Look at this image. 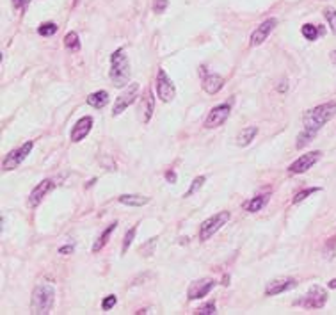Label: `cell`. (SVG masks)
I'll return each mask as SVG.
<instances>
[{
    "label": "cell",
    "mask_w": 336,
    "mask_h": 315,
    "mask_svg": "<svg viewBox=\"0 0 336 315\" xmlns=\"http://www.w3.org/2000/svg\"><path fill=\"white\" fill-rule=\"evenodd\" d=\"M336 116V102H327L322 103L315 109H309L302 116V123H304V130L299 134L296 146L299 150L308 146L309 142L315 139V136L319 134V130L326 125L329 119H333Z\"/></svg>",
    "instance_id": "1"
},
{
    "label": "cell",
    "mask_w": 336,
    "mask_h": 315,
    "mask_svg": "<svg viewBox=\"0 0 336 315\" xmlns=\"http://www.w3.org/2000/svg\"><path fill=\"white\" fill-rule=\"evenodd\" d=\"M110 80L116 88H123L130 80V62L123 48H118L110 55Z\"/></svg>",
    "instance_id": "2"
},
{
    "label": "cell",
    "mask_w": 336,
    "mask_h": 315,
    "mask_svg": "<svg viewBox=\"0 0 336 315\" xmlns=\"http://www.w3.org/2000/svg\"><path fill=\"white\" fill-rule=\"evenodd\" d=\"M54 301H55V290L52 285L41 283L34 288V294H32V308H34V313H50Z\"/></svg>",
    "instance_id": "3"
},
{
    "label": "cell",
    "mask_w": 336,
    "mask_h": 315,
    "mask_svg": "<svg viewBox=\"0 0 336 315\" xmlns=\"http://www.w3.org/2000/svg\"><path fill=\"white\" fill-rule=\"evenodd\" d=\"M230 221V212L222 210V212H217L215 216L208 217L207 221L201 223V228H199V241H208L215 232H219L224 224Z\"/></svg>",
    "instance_id": "4"
},
{
    "label": "cell",
    "mask_w": 336,
    "mask_h": 315,
    "mask_svg": "<svg viewBox=\"0 0 336 315\" xmlns=\"http://www.w3.org/2000/svg\"><path fill=\"white\" fill-rule=\"evenodd\" d=\"M32 148H34V141H27V142H24V144H21L20 148L11 150V152L6 155V159H4L2 170H4V171L16 170V167L20 166V164L24 162V160L27 159L29 155H31Z\"/></svg>",
    "instance_id": "5"
},
{
    "label": "cell",
    "mask_w": 336,
    "mask_h": 315,
    "mask_svg": "<svg viewBox=\"0 0 336 315\" xmlns=\"http://www.w3.org/2000/svg\"><path fill=\"white\" fill-rule=\"evenodd\" d=\"M326 301H327V292L322 287L315 285V287H311L306 292V296H302L299 301H296V305L302 306V308L315 310V308H322L326 305Z\"/></svg>",
    "instance_id": "6"
},
{
    "label": "cell",
    "mask_w": 336,
    "mask_h": 315,
    "mask_svg": "<svg viewBox=\"0 0 336 315\" xmlns=\"http://www.w3.org/2000/svg\"><path fill=\"white\" fill-rule=\"evenodd\" d=\"M156 95L164 103L171 102L176 96V88L164 70H159V73H156Z\"/></svg>",
    "instance_id": "7"
},
{
    "label": "cell",
    "mask_w": 336,
    "mask_h": 315,
    "mask_svg": "<svg viewBox=\"0 0 336 315\" xmlns=\"http://www.w3.org/2000/svg\"><path fill=\"white\" fill-rule=\"evenodd\" d=\"M230 112H231L230 103H221L217 107H214L208 112L207 119H205V129H217V127H221L230 118Z\"/></svg>",
    "instance_id": "8"
},
{
    "label": "cell",
    "mask_w": 336,
    "mask_h": 315,
    "mask_svg": "<svg viewBox=\"0 0 336 315\" xmlns=\"http://www.w3.org/2000/svg\"><path fill=\"white\" fill-rule=\"evenodd\" d=\"M320 157H322V152H309V153H306V155H301L296 160V162H294L292 166L288 167V171L292 175L306 173V171L311 170V167L315 166L317 162H319Z\"/></svg>",
    "instance_id": "9"
},
{
    "label": "cell",
    "mask_w": 336,
    "mask_h": 315,
    "mask_svg": "<svg viewBox=\"0 0 336 315\" xmlns=\"http://www.w3.org/2000/svg\"><path fill=\"white\" fill-rule=\"evenodd\" d=\"M137 93H139V84H132L125 93L116 98V103H114V109H112V116H119L126 107H130L137 98Z\"/></svg>",
    "instance_id": "10"
},
{
    "label": "cell",
    "mask_w": 336,
    "mask_h": 315,
    "mask_svg": "<svg viewBox=\"0 0 336 315\" xmlns=\"http://www.w3.org/2000/svg\"><path fill=\"white\" fill-rule=\"evenodd\" d=\"M215 287V281L212 278H203V280H196L190 283L189 290H187V296L189 299H201L205 296H208L212 292V288Z\"/></svg>",
    "instance_id": "11"
},
{
    "label": "cell",
    "mask_w": 336,
    "mask_h": 315,
    "mask_svg": "<svg viewBox=\"0 0 336 315\" xmlns=\"http://www.w3.org/2000/svg\"><path fill=\"white\" fill-rule=\"evenodd\" d=\"M55 187V182L54 180H43V182H39L37 185L32 189V193H31V196H29V207H32V208H36L37 205L43 201V198L47 196L48 193H50L52 189Z\"/></svg>",
    "instance_id": "12"
},
{
    "label": "cell",
    "mask_w": 336,
    "mask_h": 315,
    "mask_svg": "<svg viewBox=\"0 0 336 315\" xmlns=\"http://www.w3.org/2000/svg\"><path fill=\"white\" fill-rule=\"evenodd\" d=\"M276 24H278L276 18H268V20H265L263 24H260L258 29H255V32L251 34V41H249L251 47H258V45L263 43V41L268 37V34L274 31Z\"/></svg>",
    "instance_id": "13"
},
{
    "label": "cell",
    "mask_w": 336,
    "mask_h": 315,
    "mask_svg": "<svg viewBox=\"0 0 336 315\" xmlns=\"http://www.w3.org/2000/svg\"><path fill=\"white\" fill-rule=\"evenodd\" d=\"M93 129V118L91 116H84L80 118L77 123H75L73 130H72V141L73 142H80L84 137H87V134L91 132Z\"/></svg>",
    "instance_id": "14"
},
{
    "label": "cell",
    "mask_w": 336,
    "mask_h": 315,
    "mask_svg": "<svg viewBox=\"0 0 336 315\" xmlns=\"http://www.w3.org/2000/svg\"><path fill=\"white\" fill-rule=\"evenodd\" d=\"M296 285H297V281L294 278H278V280L271 281V283L267 285L265 294L267 296H278V294H281V292H286V290H290V288H294Z\"/></svg>",
    "instance_id": "15"
},
{
    "label": "cell",
    "mask_w": 336,
    "mask_h": 315,
    "mask_svg": "<svg viewBox=\"0 0 336 315\" xmlns=\"http://www.w3.org/2000/svg\"><path fill=\"white\" fill-rule=\"evenodd\" d=\"M222 88H224V78L221 77V75H215V73L205 75L203 89L208 93V95H215V93H219Z\"/></svg>",
    "instance_id": "16"
},
{
    "label": "cell",
    "mask_w": 336,
    "mask_h": 315,
    "mask_svg": "<svg viewBox=\"0 0 336 315\" xmlns=\"http://www.w3.org/2000/svg\"><path fill=\"white\" fill-rule=\"evenodd\" d=\"M118 201L123 205H128V207H144V205L149 203V198L139 196V194H121Z\"/></svg>",
    "instance_id": "17"
},
{
    "label": "cell",
    "mask_w": 336,
    "mask_h": 315,
    "mask_svg": "<svg viewBox=\"0 0 336 315\" xmlns=\"http://www.w3.org/2000/svg\"><path fill=\"white\" fill-rule=\"evenodd\" d=\"M87 103L95 109H102L109 103V93L107 91H96V93H91L87 96Z\"/></svg>",
    "instance_id": "18"
},
{
    "label": "cell",
    "mask_w": 336,
    "mask_h": 315,
    "mask_svg": "<svg viewBox=\"0 0 336 315\" xmlns=\"http://www.w3.org/2000/svg\"><path fill=\"white\" fill-rule=\"evenodd\" d=\"M256 134H258V127H245V129L240 130V134H238L237 144L238 146H248L249 142L256 137Z\"/></svg>",
    "instance_id": "19"
},
{
    "label": "cell",
    "mask_w": 336,
    "mask_h": 315,
    "mask_svg": "<svg viewBox=\"0 0 336 315\" xmlns=\"http://www.w3.org/2000/svg\"><path fill=\"white\" fill-rule=\"evenodd\" d=\"M267 201H268L267 194H260V196L251 198V200H249L248 203L244 205V207H245L248 212H258V210H261V208L265 207V203H267Z\"/></svg>",
    "instance_id": "20"
},
{
    "label": "cell",
    "mask_w": 336,
    "mask_h": 315,
    "mask_svg": "<svg viewBox=\"0 0 336 315\" xmlns=\"http://www.w3.org/2000/svg\"><path fill=\"white\" fill-rule=\"evenodd\" d=\"M116 226H118V223H112V224H109V228H107L105 232H103L102 235L98 237V241L95 242V246H93V253H98L102 247H105V244L109 242V237L112 235V232L116 230Z\"/></svg>",
    "instance_id": "21"
},
{
    "label": "cell",
    "mask_w": 336,
    "mask_h": 315,
    "mask_svg": "<svg viewBox=\"0 0 336 315\" xmlns=\"http://www.w3.org/2000/svg\"><path fill=\"white\" fill-rule=\"evenodd\" d=\"M301 32H302V36L306 37L308 41H315L317 37H319L320 34H322L324 31H320L317 25H311V24H306V25H302V29H301Z\"/></svg>",
    "instance_id": "22"
},
{
    "label": "cell",
    "mask_w": 336,
    "mask_h": 315,
    "mask_svg": "<svg viewBox=\"0 0 336 315\" xmlns=\"http://www.w3.org/2000/svg\"><path fill=\"white\" fill-rule=\"evenodd\" d=\"M64 47L68 48L70 52H78V50H80V39H78L77 32H68V34H66Z\"/></svg>",
    "instance_id": "23"
},
{
    "label": "cell",
    "mask_w": 336,
    "mask_h": 315,
    "mask_svg": "<svg viewBox=\"0 0 336 315\" xmlns=\"http://www.w3.org/2000/svg\"><path fill=\"white\" fill-rule=\"evenodd\" d=\"M37 32H39L41 36H44V37L54 36L55 32H57V25H55L54 22H47V24H41V25H39Z\"/></svg>",
    "instance_id": "24"
},
{
    "label": "cell",
    "mask_w": 336,
    "mask_h": 315,
    "mask_svg": "<svg viewBox=\"0 0 336 315\" xmlns=\"http://www.w3.org/2000/svg\"><path fill=\"white\" fill-rule=\"evenodd\" d=\"M319 187H309V189H304V191H301V193H297L296 196H294V200H292V203L294 205H297V203H301V201H304L306 198L308 196H311V194H315V193H319Z\"/></svg>",
    "instance_id": "25"
},
{
    "label": "cell",
    "mask_w": 336,
    "mask_h": 315,
    "mask_svg": "<svg viewBox=\"0 0 336 315\" xmlns=\"http://www.w3.org/2000/svg\"><path fill=\"white\" fill-rule=\"evenodd\" d=\"M324 16H326L327 24H329L331 31L336 34V9L333 7H327V9H324Z\"/></svg>",
    "instance_id": "26"
},
{
    "label": "cell",
    "mask_w": 336,
    "mask_h": 315,
    "mask_svg": "<svg viewBox=\"0 0 336 315\" xmlns=\"http://www.w3.org/2000/svg\"><path fill=\"white\" fill-rule=\"evenodd\" d=\"M205 182H207V178H205V176H197V178H194V180H192V183H190V189L185 193V198L192 196V194L196 193L197 189H201V187H203V183H205Z\"/></svg>",
    "instance_id": "27"
},
{
    "label": "cell",
    "mask_w": 336,
    "mask_h": 315,
    "mask_svg": "<svg viewBox=\"0 0 336 315\" xmlns=\"http://www.w3.org/2000/svg\"><path fill=\"white\" fill-rule=\"evenodd\" d=\"M136 232H137V228H132V230L126 232L125 239H123V253H126V251H128V247H130V244H132L133 237H136Z\"/></svg>",
    "instance_id": "28"
},
{
    "label": "cell",
    "mask_w": 336,
    "mask_h": 315,
    "mask_svg": "<svg viewBox=\"0 0 336 315\" xmlns=\"http://www.w3.org/2000/svg\"><path fill=\"white\" fill-rule=\"evenodd\" d=\"M116 303H118V298H116L114 294H110V296H107L105 299H103V303H102V308L105 310V312H109V310H112L116 306Z\"/></svg>",
    "instance_id": "29"
},
{
    "label": "cell",
    "mask_w": 336,
    "mask_h": 315,
    "mask_svg": "<svg viewBox=\"0 0 336 315\" xmlns=\"http://www.w3.org/2000/svg\"><path fill=\"white\" fill-rule=\"evenodd\" d=\"M153 107H155V98H153L151 93H148V107H146V114H144V123L149 121V118H151L153 114Z\"/></svg>",
    "instance_id": "30"
},
{
    "label": "cell",
    "mask_w": 336,
    "mask_h": 315,
    "mask_svg": "<svg viewBox=\"0 0 336 315\" xmlns=\"http://www.w3.org/2000/svg\"><path fill=\"white\" fill-rule=\"evenodd\" d=\"M215 312H217V308H215V303L214 301H210L208 305L201 306V308L197 310V313H201V315H212V313H215Z\"/></svg>",
    "instance_id": "31"
},
{
    "label": "cell",
    "mask_w": 336,
    "mask_h": 315,
    "mask_svg": "<svg viewBox=\"0 0 336 315\" xmlns=\"http://www.w3.org/2000/svg\"><path fill=\"white\" fill-rule=\"evenodd\" d=\"M167 4H169L167 0H155V2H153V11H155V13H164Z\"/></svg>",
    "instance_id": "32"
},
{
    "label": "cell",
    "mask_w": 336,
    "mask_h": 315,
    "mask_svg": "<svg viewBox=\"0 0 336 315\" xmlns=\"http://www.w3.org/2000/svg\"><path fill=\"white\" fill-rule=\"evenodd\" d=\"M176 178H178V176H176L174 171H167V173H166V180L169 183H174V182H176Z\"/></svg>",
    "instance_id": "33"
},
{
    "label": "cell",
    "mask_w": 336,
    "mask_h": 315,
    "mask_svg": "<svg viewBox=\"0 0 336 315\" xmlns=\"http://www.w3.org/2000/svg\"><path fill=\"white\" fill-rule=\"evenodd\" d=\"M75 249V246H64V247H59V255H68L72 253Z\"/></svg>",
    "instance_id": "34"
},
{
    "label": "cell",
    "mask_w": 336,
    "mask_h": 315,
    "mask_svg": "<svg viewBox=\"0 0 336 315\" xmlns=\"http://www.w3.org/2000/svg\"><path fill=\"white\" fill-rule=\"evenodd\" d=\"M278 91H279V93H285V91H288V82H285V80H283V82H281V86H279V88H278Z\"/></svg>",
    "instance_id": "35"
},
{
    "label": "cell",
    "mask_w": 336,
    "mask_h": 315,
    "mask_svg": "<svg viewBox=\"0 0 336 315\" xmlns=\"http://www.w3.org/2000/svg\"><path fill=\"white\" fill-rule=\"evenodd\" d=\"M13 4H14V7H21L25 4V0H13Z\"/></svg>",
    "instance_id": "36"
},
{
    "label": "cell",
    "mask_w": 336,
    "mask_h": 315,
    "mask_svg": "<svg viewBox=\"0 0 336 315\" xmlns=\"http://www.w3.org/2000/svg\"><path fill=\"white\" fill-rule=\"evenodd\" d=\"M329 288H336V280H331L329 281Z\"/></svg>",
    "instance_id": "37"
},
{
    "label": "cell",
    "mask_w": 336,
    "mask_h": 315,
    "mask_svg": "<svg viewBox=\"0 0 336 315\" xmlns=\"http://www.w3.org/2000/svg\"><path fill=\"white\" fill-rule=\"evenodd\" d=\"M331 59H333V61L336 62V50H334V52H331Z\"/></svg>",
    "instance_id": "38"
}]
</instances>
